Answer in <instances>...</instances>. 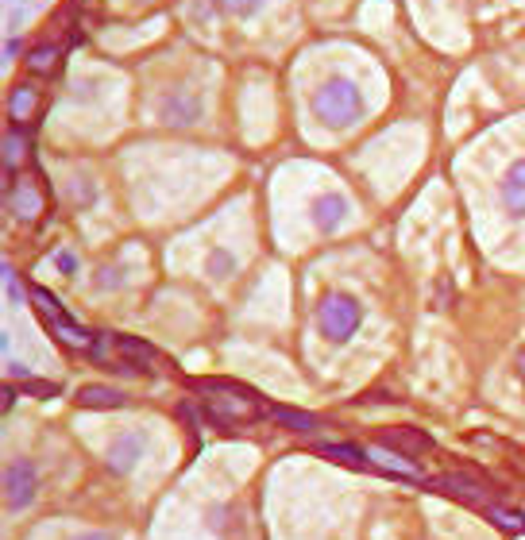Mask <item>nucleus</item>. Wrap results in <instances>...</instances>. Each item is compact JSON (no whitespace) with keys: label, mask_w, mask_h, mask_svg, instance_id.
I'll list each match as a JSON object with an SVG mask.
<instances>
[{"label":"nucleus","mask_w":525,"mask_h":540,"mask_svg":"<svg viewBox=\"0 0 525 540\" xmlns=\"http://www.w3.org/2000/svg\"><path fill=\"white\" fill-rule=\"evenodd\" d=\"M317 324L328 340H348L359 328V305L351 298H328L325 305L317 309Z\"/></svg>","instance_id":"1"},{"label":"nucleus","mask_w":525,"mask_h":540,"mask_svg":"<svg viewBox=\"0 0 525 540\" xmlns=\"http://www.w3.org/2000/svg\"><path fill=\"white\" fill-rule=\"evenodd\" d=\"M35 486H39V479H35L31 463H12L8 471H4V502H8L12 509H27V506H31Z\"/></svg>","instance_id":"2"},{"label":"nucleus","mask_w":525,"mask_h":540,"mask_svg":"<svg viewBox=\"0 0 525 540\" xmlns=\"http://www.w3.org/2000/svg\"><path fill=\"white\" fill-rule=\"evenodd\" d=\"M436 491L452 494V498L459 502H471V506H487L491 509V491H487L479 479H471V475H444V479H436Z\"/></svg>","instance_id":"3"},{"label":"nucleus","mask_w":525,"mask_h":540,"mask_svg":"<svg viewBox=\"0 0 525 540\" xmlns=\"http://www.w3.org/2000/svg\"><path fill=\"white\" fill-rule=\"evenodd\" d=\"M317 112L325 120H333V124H344V120L356 116V93H351L348 85H333L328 93H321Z\"/></svg>","instance_id":"4"},{"label":"nucleus","mask_w":525,"mask_h":540,"mask_svg":"<svg viewBox=\"0 0 525 540\" xmlns=\"http://www.w3.org/2000/svg\"><path fill=\"white\" fill-rule=\"evenodd\" d=\"M379 440L386 444V448L402 452V456H425L429 448H433V440H429L425 432H417V429H383L379 432Z\"/></svg>","instance_id":"5"},{"label":"nucleus","mask_w":525,"mask_h":540,"mask_svg":"<svg viewBox=\"0 0 525 540\" xmlns=\"http://www.w3.org/2000/svg\"><path fill=\"white\" fill-rule=\"evenodd\" d=\"M139 456H143V436L139 432H124V436H116V444L109 448V467L112 471H132Z\"/></svg>","instance_id":"6"},{"label":"nucleus","mask_w":525,"mask_h":540,"mask_svg":"<svg viewBox=\"0 0 525 540\" xmlns=\"http://www.w3.org/2000/svg\"><path fill=\"white\" fill-rule=\"evenodd\" d=\"M124 401L128 398L120 390H112V386H85V390H77V406H85V409H116Z\"/></svg>","instance_id":"7"},{"label":"nucleus","mask_w":525,"mask_h":540,"mask_svg":"<svg viewBox=\"0 0 525 540\" xmlns=\"http://www.w3.org/2000/svg\"><path fill=\"white\" fill-rule=\"evenodd\" d=\"M502 193H506V205L514 208V213H525V162H517V167L506 174Z\"/></svg>","instance_id":"8"},{"label":"nucleus","mask_w":525,"mask_h":540,"mask_svg":"<svg viewBox=\"0 0 525 540\" xmlns=\"http://www.w3.org/2000/svg\"><path fill=\"white\" fill-rule=\"evenodd\" d=\"M317 452L328 456V459H336V463H348V467H363L367 463V456L359 448H351V444H317Z\"/></svg>","instance_id":"9"},{"label":"nucleus","mask_w":525,"mask_h":540,"mask_svg":"<svg viewBox=\"0 0 525 540\" xmlns=\"http://www.w3.org/2000/svg\"><path fill=\"white\" fill-rule=\"evenodd\" d=\"M112 344H116V348L124 351L132 363H139V367H147L151 359H155V348H151V344H143V340H132V336H112Z\"/></svg>","instance_id":"10"},{"label":"nucleus","mask_w":525,"mask_h":540,"mask_svg":"<svg viewBox=\"0 0 525 540\" xmlns=\"http://www.w3.org/2000/svg\"><path fill=\"white\" fill-rule=\"evenodd\" d=\"M271 417H275L278 424H286V429H298V432H309L313 424H317L309 413H301V409H290V406H275V409H271Z\"/></svg>","instance_id":"11"},{"label":"nucleus","mask_w":525,"mask_h":540,"mask_svg":"<svg viewBox=\"0 0 525 540\" xmlns=\"http://www.w3.org/2000/svg\"><path fill=\"white\" fill-rule=\"evenodd\" d=\"M31 301H35V309H39V313L47 316L50 324H62V321H70V316H66V309H62L59 301L50 298L47 290H39V286H35V290H31Z\"/></svg>","instance_id":"12"},{"label":"nucleus","mask_w":525,"mask_h":540,"mask_svg":"<svg viewBox=\"0 0 525 540\" xmlns=\"http://www.w3.org/2000/svg\"><path fill=\"white\" fill-rule=\"evenodd\" d=\"M313 216H317L321 228H336V220L344 216V201L340 197H321L317 208H313Z\"/></svg>","instance_id":"13"},{"label":"nucleus","mask_w":525,"mask_h":540,"mask_svg":"<svg viewBox=\"0 0 525 540\" xmlns=\"http://www.w3.org/2000/svg\"><path fill=\"white\" fill-rule=\"evenodd\" d=\"M367 459L371 463H379V467H390L394 475H406V479H421V471H417L413 463H406V459H394V456H386V452H367Z\"/></svg>","instance_id":"14"},{"label":"nucleus","mask_w":525,"mask_h":540,"mask_svg":"<svg viewBox=\"0 0 525 540\" xmlns=\"http://www.w3.org/2000/svg\"><path fill=\"white\" fill-rule=\"evenodd\" d=\"M12 205H16V213L27 220V216H35V213H39V205H43V201L35 197V190H20L16 197H12Z\"/></svg>","instance_id":"15"},{"label":"nucleus","mask_w":525,"mask_h":540,"mask_svg":"<svg viewBox=\"0 0 525 540\" xmlns=\"http://www.w3.org/2000/svg\"><path fill=\"white\" fill-rule=\"evenodd\" d=\"M491 514V521L499 525V529H525V517H517V514H506V509H487Z\"/></svg>","instance_id":"16"},{"label":"nucleus","mask_w":525,"mask_h":540,"mask_svg":"<svg viewBox=\"0 0 525 540\" xmlns=\"http://www.w3.org/2000/svg\"><path fill=\"white\" fill-rule=\"evenodd\" d=\"M27 390H31L35 398H54V394H59V383H39V378H31Z\"/></svg>","instance_id":"17"},{"label":"nucleus","mask_w":525,"mask_h":540,"mask_svg":"<svg viewBox=\"0 0 525 540\" xmlns=\"http://www.w3.org/2000/svg\"><path fill=\"white\" fill-rule=\"evenodd\" d=\"M27 108H31V93L20 89V97H16V116H27Z\"/></svg>","instance_id":"18"},{"label":"nucleus","mask_w":525,"mask_h":540,"mask_svg":"<svg viewBox=\"0 0 525 540\" xmlns=\"http://www.w3.org/2000/svg\"><path fill=\"white\" fill-rule=\"evenodd\" d=\"M59 266H62V270H77V259H74V255H66V251H62V255H59Z\"/></svg>","instance_id":"19"},{"label":"nucleus","mask_w":525,"mask_h":540,"mask_svg":"<svg viewBox=\"0 0 525 540\" xmlns=\"http://www.w3.org/2000/svg\"><path fill=\"white\" fill-rule=\"evenodd\" d=\"M77 540H112V537H100V532H89V537H77Z\"/></svg>","instance_id":"20"}]
</instances>
